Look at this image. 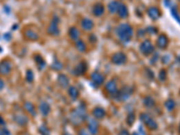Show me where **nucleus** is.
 Segmentation results:
<instances>
[{
	"label": "nucleus",
	"instance_id": "obj_1",
	"mask_svg": "<svg viewBox=\"0 0 180 135\" xmlns=\"http://www.w3.org/2000/svg\"><path fill=\"white\" fill-rule=\"evenodd\" d=\"M87 118V114H86V106L81 104L79 106H78L75 110H73L70 113L69 120L74 125H79L82 122Z\"/></svg>",
	"mask_w": 180,
	"mask_h": 135
},
{
	"label": "nucleus",
	"instance_id": "obj_2",
	"mask_svg": "<svg viewBox=\"0 0 180 135\" xmlns=\"http://www.w3.org/2000/svg\"><path fill=\"white\" fill-rule=\"evenodd\" d=\"M115 33L120 41L123 42H128L131 41L133 35V29L129 24H122L116 27Z\"/></svg>",
	"mask_w": 180,
	"mask_h": 135
},
{
	"label": "nucleus",
	"instance_id": "obj_3",
	"mask_svg": "<svg viewBox=\"0 0 180 135\" xmlns=\"http://www.w3.org/2000/svg\"><path fill=\"white\" fill-rule=\"evenodd\" d=\"M140 120L145 124V126L148 129L151 130V131H155L158 129V123L155 120L151 118L148 114L146 113H142L140 115Z\"/></svg>",
	"mask_w": 180,
	"mask_h": 135
},
{
	"label": "nucleus",
	"instance_id": "obj_4",
	"mask_svg": "<svg viewBox=\"0 0 180 135\" xmlns=\"http://www.w3.org/2000/svg\"><path fill=\"white\" fill-rule=\"evenodd\" d=\"M132 93H133L132 87H131V86H123L120 90H118V92L115 96V99L117 101H125L131 97Z\"/></svg>",
	"mask_w": 180,
	"mask_h": 135
},
{
	"label": "nucleus",
	"instance_id": "obj_5",
	"mask_svg": "<svg viewBox=\"0 0 180 135\" xmlns=\"http://www.w3.org/2000/svg\"><path fill=\"white\" fill-rule=\"evenodd\" d=\"M48 34L51 36H58L60 34V29H59V18L57 16L53 17L51 22L50 23L47 30Z\"/></svg>",
	"mask_w": 180,
	"mask_h": 135
},
{
	"label": "nucleus",
	"instance_id": "obj_6",
	"mask_svg": "<svg viewBox=\"0 0 180 135\" xmlns=\"http://www.w3.org/2000/svg\"><path fill=\"white\" fill-rule=\"evenodd\" d=\"M140 51L145 55V56H148L151 53H153L154 51V46L153 44L151 43L150 41L149 40H145L144 42H142L140 45Z\"/></svg>",
	"mask_w": 180,
	"mask_h": 135
},
{
	"label": "nucleus",
	"instance_id": "obj_7",
	"mask_svg": "<svg viewBox=\"0 0 180 135\" xmlns=\"http://www.w3.org/2000/svg\"><path fill=\"white\" fill-rule=\"evenodd\" d=\"M111 60L115 65H123V64H124L126 62L127 57L123 52H116L112 56Z\"/></svg>",
	"mask_w": 180,
	"mask_h": 135
},
{
	"label": "nucleus",
	"instance_id": "obj_8",
	"mask_svg": "<svg viewBox=\"0 0 180 135\" xmlns=\"http://www.w3.org/2000/svg\"><path fill=\"white\" fill-rule=\"evenodd\" d=\"M87 130L91 135H97L98 133V122L96 118L87 119Z\"/></svg>",
	"mask_w": 180,
	"mask_h": 135
},
{
	"label": "nucleus",
	"instance_id": "obj_9",
	"mask_svg": "<svg viewBox=\"0 0 180 135\" xmlns=\"http://www.w3.org/2000/svg\"><path fill=\"white\" fill-rule=\"evenodd\" d=\"M12 69V63L7 60H3L0 61V75L6 76L10 73Z\"/></svg>",
	"mask_w": 180,
	"mask_h": 135
},
{
	"label": "nucleus",
	"instance_id": "obj_10",
	"mask_svg": "<svg viewBox=\"0 0 180 135\" xmlns=\"http://www.w3.org/2000/svg\"><path fill=\"white\" fill-rule=\"evenodd\" d=\"M105 91L106 93L113 97H115L117 92H118V88H117V85H116V82L115 80H110L108 81L106 85H105Z\"/></svg>",
	"mask_w": 180,
	"mask_h": 135
},
{
	"label": "nucleus",
	"instance_id": "obj_11",
	"mask_svg": "<svg viewBox=\"0 0 180 135\" xmlns=\"http://www.w3.org/2000/svg\"><path fill=\"white\" fill-rule=\"evenodd\" d=\"M91 81L96 86H100L105 82V77L99 72H93L91 74Z\"/></svg>",
	"mask_w": 180,
	"mask_h": 135
},
{
	"label": "nucleus",
	"instance_id": "obj_12",
	"mask_svg": "<svg viewBox=\"0 0 180 135\" xmlns=\"http://www.w3.org/2000/svg\"><path fill=\"white\" fill-rule=\"evenodd\" d=\"M14 121L20 126H25L28 123V117L24 114H17L14 115Z\"/></svg>",
	"mask_w": 180,
	"mask_h": 135
},
{
	"label": "nucleus",
	"instance_id": "obj_13",
	"mask_svg": "<svg viewBox=\"0 0 180 135\" xmlns=\"http://www.w3.org/2000/svg\"><path fill=\"white\" fill-rule=\"evenodd\" d=\"M87 69V65L85 61H81L80 63H79L77 65V67L75 68V69L73 70V74L75 76H81L83 74L86 73Z\"/></svg>",
	"mask_w": 180,
	"mask_h": 135
},
{
	"label": "nucleus",
	"instance_id": "obj_14",
	"mask_svg": "<svg viewBox=\"0 0 180 135\" xmlns=\"http://www.w3.org/2000/svg\"><path fill=\"white\" fill-rule=\"evenodd\" d=\"M147 13L148 15H149V16L150 17L152 20H157V19H159V18L160 17V15H161L160 9L157 8V7H155V6L149 7V8L148 9Z\"/></svg>",
	"mask_w": 180,
	"mask_h": 135
},
{
	"label": "nucleus",
	"instance_id": "obj_15",
	"mask_svg": "<svg viewBox=\"0 0 180 135\" xmlns=\"http://www.w3.org/2000/svg\"><path fill=\"white\" fill-rule=\"evenodd\" d=\"M117 14L121 18H126L128 16V8L123 3H119L118 9H117Z\"/></svg>",
	"mask_w": 180,
	"mask_h": 135
},
{
	"label": "nucleus",
	"instance_id": "obj_16",
	"mask_svg": "<svg viewBox=\"0 0 180 135\" xmlns=\"http://www.w3.org/2000/svg\"><path fill=\"white\" fill-rule=\"evenodd\" d=\"M81 27L86 31H91L94 28V22L89 18H84L81 21Z\"/></svg>",
	"mask_w": 180,
	"mask_h": 135
},
{
	"label": "nucleus",
	"instance_id": "obj_17",
	"mask_svg": "<svg viewBox=\"0 0 180 135\" xmlns=\"http://www.w3.org/2000/svg\"><path fill=\"white\" fill-rule=\"evenodd\" d=\"M39 110L43 116H47L50 113V106L47 102H42L39 105Z\"/></svg>",
	"mask_w": 180,
	"mask_h": 135
},
{
	"label": "nucleus",
	"instance_id": "obj_18",
	"mask_svg": "<svg viewBox=\"0 0 180 135\" xmlns=\"http://www.w3.org/2000/svg\"><path fill=\"white\" fill-rule=\"evenodd\" d=\"M92 115L96 119H103L105 116V111L102 107H95L92 111Z\"/></svg>",
	"mask_w": 180,
	"mask_h": 135
},
{
	"label": "nucleus",
	"instance_id": "obj_19",
	"mask_svg": "<svg viewBox=\"0 0 180 135\" xmlns=\"http://www.w3.org/2000/svg\"><path fill=\"white\" fill-rule=\"evenodd\" d=\"M24 37L27 38L30 41H37L39 39V34L34 32L32 29H26L24 30Z\"/></svg>",
	"mask_w": 180,
	"mask_h": 135
},
{
	"label": "nucleus",
	"instance_id": "obj_20",
	"mask_svg": "<svg viewBox=\"0 0 180 135\" xmlns=\"http://www.w3.org/2000/svg\"><path fill=\"white\" fill-rule=\"evenodd\" d=\"M167 44H168V39H167V37L166 35H164V34L160 35L159 38H158V40H157V45L160 49H165V48H167Z\"/></svg>",
	"mask_w": 180,
	"mask_h": 135
},
{
	"label": "nucleus",
	"instance_id": "obj_21",
	"mask_svg": "<svg viewBox=\"0 0 180 135\" xmlns=\"http://www.w3.org/2000/svg\"><path fill=\"white\" fill-rule=\"evenodd\" d=\"M57 81H58V84L60 85L61 87H68V84H69V79H68V78L64 75V74H60L59 75V77H58V79H57Z\"/></svg>",
	"mask_w": 180,
	"mask_h": 135
},
{
	"label": "nucleus",
	"instance_id": "obj_22",
	"mask_svg": "<svg viewBox=\"0 0 180 135\" xmlns=\"http://www.w3.org/2000/svg\"><path fill=\"white\" fill-rule=\"evenodd\" d=\"M105 12V6L101 4L97 3L93 6V14L96 16H101Z\"/></svg>",
	"mask_w": 180,
	"mask_h": 135
},
{
	"label": "nucleus",
	"instance_id": "obj_23",
	"mask_svg": "<svg viewBox=\"0 0 180 135\" xmlns=\"http://www.w3.org/2000/svg\"><path fill=\"white\" fill-rule=\"evenodd\" d=\"M68 95H69V97H70V98H71L72 100H76V99L79 97V89H78L76 86H71L68 87Z\"/></svg>",
	"mask_w": 180,
	"mask_h": 135
},
{
	"label": "nucleus",
	"instance_id": "obj_24",
	"mask_svg": "<svg viewBox=\"0 0 180 135\" xmlns=\"http://www.w3.org/2000/svg\"><path fill=\"white\" fill-rule=\"evenodd\" d=\"M24 108L26 112H28L31 115L36 116V110L35 107L31 102H24Z\"/></svg>",
	"mask_w": 180,
	"mask_h": 135
},
{
	"label": "nucleus",
	"instance_id": "obj_25",
	"mask_svg": "<svg viewBox=\"0 0 180 135\" xmlns=\"http://www.w3.org/2000/svg\"><path fill=\"white\" fill-rule=\"evenodd\" d=\"M68 34H69V37L71 38V40H73V41H78L79 39V36H80V33H79V29L78 28H76V27H71V28H69V30H68Z\"/></svg>",
	"mask_w": 180,
	"mask_h": 135
},
{
	"label": "nucleus",
	"instance_id": "obj_26",
	"mask_svg": "<svg viewBox=\"0 0 180 135\" xmlns=\"http://www.w3.org/2000/svg\"><path fill=\"white\" fill-rule=\"evenodd\" d=\"M119 3L118 1H112L109 3L108 5V11L110 14H115V13H117V9H118V5H119Z\"/></svg>",
	"mask_w": 180,
	"mask_h": 135
},
{
	"label": "nucleus",
	"instance_id": "obj_27",
	"mask_svg": "<svg viewBox=\"0 0 180 135\" xmlns=\"http://www.w3.org/2000/svg\"><path fill=\"white\" fill-rule=\"evenodd\" d=\"M143 104L147 108H151V107H153L155 105V100L151 97L149 96V97H144V99H143Z\"/></svg>",
	"mask_w": 180,
	"mask_h": 135
},
{
	"label": "nucleus",
	"instance_id": "obj_28",
	"mask_svg": "<svg viewBox=\"0 0 180 135\" xmlns=\"http://www.w3.org/2000/svg\"><path fill=\"white\" fill-rule=\"evenodd\" d=\"M34 60H35V61H36V63L39 67V69H42L43 68L45 67V61L43 60V59L42 58L41 55H39V54L35 55Z\"/></svg>",
	"mask_w": 180,
	"mask_h": 135
},
{
	"label": "nucleus",
	"instance_id": "obj_29",
	"mask_svg": "<svg viewBox=\"0 0 180 135\" xmlns=\"http://www.w3.org/2000/svg\"><path fill=\"white\" fill-rule=\"evenodd\" d=\"M76 48L78 49V51H80V52H85V51H86V43L80 40V39H79L78 41H76Z\"/></svg>",
	"mask_w": 180,
	"mask_h": 135
},
{
	"label": "nucleus",
	"instance_id": "obj_30",
	"mask_svg": "<svg viewBox=\"0 0 180 135\" xmlns=\"http://www.w3.org/2000/svg\"><path fill=\"white\" fill-rule=\"evenodd\" d=\"M165 106L167 108V111H172L175 107H176V102L173 99H168L165 102Z\"/></svg>",
	"mask_w": 180,
	"mask_h": 135
},
{
	"label": "nucleus",
	"instance_id": "obj_31",
	"mask_svg": "<svg viewBox=\"0 0 180 135\" xmlns=\"http://www.w3.org/2000/svg\"><path fill=\"white\" fill-rule=\"evenodd\" d=\"M33 78H34L33 72L31 69H28V70L26 71V75H25V79H26V81L29 82V83H32L33 81Z\"/></svg>",
	"mask_w": 180,
	"mask_h": 135
},
{
	"label": "nucleus",
	"instance_id": "obj_32",
	"mask_svg": "<svg viewBox=\"0 0 180 135\" xmlns=\"http://www.w3.org/2000/svg\"><path fill=\"white\" fill-rule=\"evenodd\" d=\"M135 121V115L133 113H130L128 115H127V118H126V122L128 123L129 126H131V124L134 122Z\"/></svg>",
	"mask_w": 180,
	"mask_h": 135
},
{
	"label": "nucleus",
	"instance_id": "obj_33",
	"mask_svg": "<svg viewBox=\"0 0 180 135\" xmlns=\"http://www.w3.org/2000/svg\"><path fill=\"white\" fill-rule=\"evenodd\" d=\"M51 68H52V69H54V70H57V71H59V70H61V69H62V68H63V65L59 61V60H55L54 62H53V64L51 65Z\"/></svg>",
	"mask_w": 180,
	"mask_h": 135
},
{
	"label": "nucleus",
	"instance_id": "obj_34",
	"mask_svg": "<svg viewBox=\"0 0 180 135\" xmlns=\"http://www.w3.org/2000/svg\"><path fill=\"white\" fill-rule=\"evenodd\" d=\"M39 132H40V133L42 135H50L49 129L45 125H42L39 128Z\"/></svg>",
	"mask_w": 180,
	"mask_h": 135
},
{
	"label": "nucleus",
	"instance_id": "obj_35",
	"mask_svg": "<svg viewBox=\"0 0 180 135\" xmlns=\"http://www.w3.org/2000/svg\"><path fill=\"white\" fill-rule=\"evenodd\" d=\"M159 78H160V81H165L166 78H167V72L165 69H162L160 71V75H159Z\"/></svg>",
	"mask_w": 180,
	"mask_h": 135
},
{
	"label": "nucleus",
	"instance_id": "obj_36",
	"mask_svg": "<svg viewBox=\"0 0 180 135\" xmlns=\"http://www.w3.org/2000/svg\"><path fill=\"white\" fill-rule=\"evenodd\" d=\"M171 13H172V15H173V16L175 17V19L180 24V16L178 14V11H177V9L176 8H172V10H171Z\"/></svg>",
	"mask_w": 180,
	"mask_h": 135
},
{
	"label": "nucleus",
	"instance_id": "obj_37",
	"mask_svg": "<svg viewBox=\"0 0 180 135\" xmlns=\"http://www.w3.org/2000/svg\"><path fill=\"white\" fill-rule=\"evenodd\" d=\"M0 135H11V133L6 128L3 127V128L0 129Z\"/></svg>",
	"mask_w": 180,
	"mask_h": 135
},
{
	"label": "nucleus",
	"instance_id": "obj_38",
	"mask_svg": "<svg viewBox=\"0 0 180 135\" xmlns=\"http://www.w3.org/2000/svg\"><path fill=\"white\" fill-rule=\"evenodd\" d=\"M79 135H91V133L86 129H80L79 131Z\"/></svg>",
	"mask_w": 180,
	"mask_h": 135
},
{
	"label": "nucleus",
	"instance_id": "obj_39",
	"mask_svg": "<svg viewBox=\"0 0 180 135\" xmlns=\"http://www.w3.org/2000/svg\"><path fill=\"white\" fill-rule=\"evenodd\" d=\"M118 135H131V134H130V133H129L127 130H122V131L119 133V134Z\"/></svg>",
	"mask_w": 180,
	"mask_h": 135
},
{
	"label": "nucleus",
	"instance_id": "obj_40",
	"mask_svg": "<svg viewBox=\"0 0 180 135\" xmlns=\"http://www.w3.org/2000/svg\"><path fill=\"white\" fill-rule=\"evenodd\" d=\"M4 87H5V82H4V80L0 78V92L4 89Z\"/></svg>",
	"mask_w": 180,
	"mask_h": 135
},
{
	"label": "nucleus",
	"instance_id": "obj_41",
	"mask_svg": "<svg viewBox=\"0 0 180 135\" xmlns=\"http://www.w3.org/2000/svg\"><path fill=\"white\" fill-rule=\"evenodd\" d=\"M0 125L3 126V127H5V125H6V122L1 115H0Z\"/></svg>",
	"mask_w": 180,
	"mask_h": 135
},
{
	"label": "nucleus",
	"instance_id": "obj_42",
	"mask_svg": "<svg viewBox=\"0 0 180 135\" xmlns=\"http://www.w3.org/2000/svg\"><path fill=\"white\" fill-rule=\"evenodd\" d=\"M179 133H180V124H179Z\"/></svg>",
	"mask_w": 180,
	"mask_h": 135
}]
</instances>
